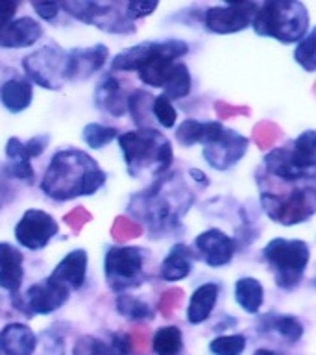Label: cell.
Segmentation results:
<instances>
[{
    "label": "cell",
    "mask_w": 316,
    "mask_h": 355,
    "mask_svg": "<svg viewBox=\"0 0 316 355\" xmlns=\"http://www.w3.org/2000/svg\"><path fill=\"white\" fill-rule=\"evenodd\" d=\"M193 202V193L185 187L177 174H172L157 178L152 187L133 194L128 211L137 220L146 224L152 239H161L182 227V218L187 215Z\"/></svg>",
    "instance_id": "obj_1"
},
{
    "label": "cell",
    "mask_w": 316,
    "mask_h": 355,
    "mask_svg": "<svg viewBox=\"0 0 316 355\" xmlns=\"http://www.w3.org/2000/svg\"><path fill=\"white\" fill-rule=\"evenodd\" d=\"M107 174L98 161L87 152L78 148H65L55 152L49 168L44 172L41 189L58 202H69L78 196H91L104 187Z\"/></svg>",
    "instance_id": "obj_2"
},
{
    "label": "cell",
    "mask_w": 316,
    "mask_h": 355,
    "mask_svg": "<svg viewBox=\"0 0 316 355\" xmlns=\"http://www.w3.org/2000/svg\"><path fill=\"white\" fill-rule=\"evenodd\" d=\"M188 52V44L182 39H163L135 44L111 60V71L137 72L141 82L148 87H163L177 58Z\"/></svg>",
    "instance_id": "obj_3"
},
{
    "label": "cell",
    "mask_w": 316,
    "mask_h": 355,
    "mask_svg": "<svg viewBox=\"0 0 316 355\" xmlns=\"http://www.w3.org/2000/svg\"><path fill=\"white\" fill-rule=\"evenodd\" d=\"M116 139L121 144L128 174L135 180L139 178L157 180L165 176V172L170 168L174 159L170 141L154 128L119 133Z\"/></svg>",
    "instance_id": "obj_4"
},
{
    "label": "cell",
    "mask_w": 316,
    "mask_h": 355,
    "mask_svg": "<svg viewBox=\"0 0 316 355\" xmlns=\"http://www.w3.org/2000/svg\"><path fill=\"white\" fill-rule=\"evenodd\" d=\"M309 11L296 0H266L255 11L254 32L283 44L299 43L309 32Z\"/></svg>",
    "instance_id": "obj_5"
},
{
    "label": "cell",
    "mask_w": 316,
    "mask_h": 355,
    "mask_svg": "<svg viewBox=\"0 0 316 355\" xmlns=\"http://www.w3.org/2000/svg\"><path fill=\"white\" fill-rule=\"evenodd\" d=\"M268 176L285 183L315 182L316 176V133L307 130L288 146H281L265 155Z\"/></svg>",
    "instance_id": "obj_6"
},
{
    "label": "cell",
    "mask_w": 316,
    "mask_h": 355,
    "mask_svg": "<svg viewBox=\"0 0 316 355\" xmlns=\"http://www.w3.org/2000/svg\"><path fill=\"white\" fill-rule=\"evenodd\" d=\"M263 257L270 266L277 287L283 291H294L304 279L310 259V248L299 239L277 237L266 244Z\"/></svg>",
    "instance_id": "obj_7"
},
{
    "label": "cell",
    "mask_w": 316,
    "mask_h": 355,
    "mask_svg": "<svg viewBox=\"0 0 316 355\" xmlns=\"http://www.w3.org/2000/svg\"><path fill=\"white\" fill-rule=\"evenodd\" d=\"M261 204L272 220L283 226H292L304 222L315 215V182H309L301 187H294L288 196L285 193H270L261 191Z\"/></svg>",
    "instance_id": "obj_8"
},
{
    "label": "cell",
    "mask_w": 316,
    "mask_h": 355,
    "mask_svg": "<svg viewBox=\"0 0 316 355\" xmlns=\"http://www.w3.org/2000/svg\"><path fill=\"white\" fill-rule=\"evenodd\" d=\"M60 10H65L76 21L100 28L102 32L132 35L135 33V22L126 15V2H61Z\"/></svg>",
    "instance_id": "obj_9"
},
{
    "label": "cell",
    "mask_w": 316,
    "mask_h": 355,
    "mask_svg": "<svg viewBox=\"0 0 316 355\" xmlns=\"http://www.w3.org/2000/svg\"><path fill=\"white\" fill-rule=\"evenodd\" d=\"M146 250L135 246H111L105 252V279L115 293L126 294L144 282Z\"/></svg>",
    "instance_id": "obj_10"
},
{
    "label": "cell",
    "mask_w": 316,
    "mask_h": 355,
    "mask_svg": "<svg viewBox=\"0 0 316 355\" xmlns=\"http://www.w3.org/2000/svg\"><path fill=\"white\" fill-rule=\"evenodd\" d=\"M30 82L49 91H60L67 83V50L58 44H44L22 60Z\"/></svg>",
    "instance_id": "obj_11"
},
{
    "label": "cell",
    "mask_w": 316,
    "mask_h": 355,
    "mask_svg": "<svg viewBox=\"0 0 316 355\" xmlns=\"http://www.w3.org/2000/svg\"><path fill=\"white\" fill-rule=\"evenodd\" d=\"M49 143L50 135H35L24 143L17 137L8 139L4 148L6 157H8V163L4 166L6 176L15 178V180H21L28 185H32L35 182V172H33L30 161L43 154Z\"/></svg>",
    "instance_id": "obj_12"
},
{
    "label": "cell",
    "mask_w": 316,
    "mask_h": 355,
    "mask_svg": "<svg viewBox=\"0 0 316 355\" xmlns=\"http://www.w3.org/2000/svg\"><path fill=\"white\" fill-rule=\"evenodd\" d=\"M69 296L71 293L65 287L46 277L43 282L33 283L21 300L13 298V304L19 313H24L28 318H32V316L55 313L69 302Z\"/></svg>",
    "instance_id": "obj_13"
},
{
    "label": "cell",
    "mask_w": 316,
    "mask_h": 355,
    "mask_svg": "<svg viewBox=\"0 0 316 355\" xmlns=\"http://www.w3.org/2000/svg\"><path fill=\"white\" fill-rule=\"evenodd\" d=\"M257 2H229L226 6H213L204 13V24L211 33L229 35L243 32L244 28L252 26Z\"/></svg>",
    "instance_id": "obj_14"
},
{
    "label": "cell",
    "mask_w": 316,
    "mask_h": 355,
    "mask_svg": "<svg viewBox=\"0 0 316 355\" xmlns=\"http://www.w3.org/2000/svg\"><path fill=\"white\" fill-rule=\"evenodd\" d=\"M60 232V224L54 216L41 209H28L15 226L17 243L28 250H43Z\"/></svg>",
    "instance_id": "obj_15"
},
{
    "label": "cell",
    "mask_w": 316,
    "mask_h": 355,
    "mask_svg": "<svg viewBox=\"0 0 316 355\" xmlns=\"http://www.w3.org/2000/svg\"><path fill=\"white\" fill-rule=\"evenodd\" d=\"M237 248V241L218 227H211L194 239V257L204 261L211 268H220L231 263Z\"/></svg>",
    "instance_id": "obj_16"
},
{
    "label": "cell",
    "mask_w": 316,
    "mask_h": 355,
    "mask_svg": "<svg viewBox=\"0 0 316 355\" xmlns=\"http://www.w3.org/2000/svg\"><path fill=\"white\" fill-rule=\"evenodd\" d=\"M248 150V139L235 130H224L213 143L204 144V159L216 171H227L243 159Z\"/></svg>",
    "instance_id": "obj_17"
},
{
    "label": "cell",
    "mask_w": 316,
    "mask_h": 355,
    "mask_svg": "<svg viewBox=\"0 0 316 355\" xmlns=\"http://www.w3.org/2000/svg\"><path fill=\"white\" fill-rule=\"evenodd\" d=\"M107 58L105 44L67 50V82H85L105 65Z\"/></svg>",
    "instance_id": "obj_18"
},
{
    "label": "cell",
    "mask_w": 316,
    "mask_h": 355,
    "mask_svg": "<svg viewBox=\"0 0 316 355\" xmlns=\"http://www.w3.org/2000/svg\"><path fill=\"white\" fill-rule=\"evenodd\" d=\"M8 72L10 74L0 80V102L10 113H22L33 100L32 82L11 69Z\"/></svg>",
    "instance_id": "obj_19"
},
{
    "label": "cell",
    "mask_w": 316,
    "mask_h": 355,
    "mask_svg": "<svg viewBox=\"0 0 316 355\" xmlns=\"http://www.w3.org/2000/svg\"><path fill=\"white\" fill-rule=\"evenodd\" d=\"M87 276V252L85 250H72L71 254H67L60 261V265L55 266L50 279L60 283L61 287H65L69 293L78 291L83 287Z\"/></svg>",
    "instance_id": "obj_20"
},
{
    "label": "cell",
    "mask_w": 316,
    "mask_h": 355,
    "mask_svg": "<svg viewBox=\"0 0 316 355\" xmlns=\"http://www.w3.org/2000/svg\"><path fill=\"white\" fill-rule=\"evenodd\" d=\"M24 255L10 243H0V288L13 296H19L24 279Z\"/></svg>",
    "instance_id": "obj_21"
},
{
    "label": "cell",
    "mask_w": 316,
    "mask_h": 355,
    "mask_svg": "<svg viewBox=\"0 0 316 355\" xmlns=\"http://www.w3.org/2000/svg\"><path fill=\"white\" fill-rule=\"evenodd\" d=\"M43 37L41 22L32 17L13 19L8 26L0 32V46L2 49H26Z\"/></svg>",
    "instance_id": "obj_22"
},
{
    "label": "cell",
    "mask_w": 316,
    "mask_h": 355,
    "mask_svg": "<svg viewBox=\"0 0 316 355\" xmlns=\"http://www.w3.org/2000/svg\"><path fill=\"white\" fill-rule=\"evenodd\" d=\"M37 337L30 326L13 322L0 331V352L4 355H33Z\"/></svg>",
    "instance_id": "obj_23"
},
{
    "label": "cell",
    "mask_w": 316,
    "mask_h": 355,
    "mask_svg": "<svg viewBox=\"0 0 316 355\" xmlns=\"http://www.w3.org/2000/svg\"><path fill=\"white\" fill-rule=\"evenodd\" d=\"M226 126L218 121H194V119H187L183 121L176 130L177 143L182 146H193V144H207L213 143L215 139H218L224 133Z\"/></svg>",
    "instance_id": "obj_24"
},
{
    "label": "cell",
    "mask_w": 316,
    "mask_h": 355,
    "mask_svg": "<svg viewBox=\"0 0 316 355\" xmlns=\"http://www.w3.org/2000/svg\"><path fill=\"white\" fill-rule=\"evenodd\" d=\"M126 100L121 82L113 74H107L100 80L94 89V104L96 107L113 116H122L126 113Z\"/></svg>",
    "instance_id": "obj_25"
},
{
    "label": "cell",
    "mask_w": 316,
    "mask_h": 355,
    "mask_svg": "<svg viewBox=\"0 0 316 355\" xmlns=\"http://www.w3.org/2000/svg\"><path fill=\"white\" fill-rule=\"evenodd\" d=\"M218 294H220V285L215 282L204 283L200 285L191 296L187 307V320L188 324H204L211 316L213 309H215L216 302H218Z\"/></svg>",
    "instance_id": "obj_26"
},
{
    "label": "cell",
    "mask_w": 316,
    "mask_h": 355,
    "mask_svg": "<svg viewBox=\"0 0 316 355\" xmlns=\"http://www.w3.org/2000/svg\"><path fill=\"white\" fill-rule=\"evenodd\" d=\"M257 331L261 333H277L287 343L296 344L304 337V322L292 315H279V313H268L259 318Z\"/></svg>",
    "instance_id": "obj_27"
},
{
    "label": "cell",
    "mask_w": 316,
    "mask_h": 355,
    "mask_svg": "<svg viewBox=\"0 0 316 355\" xmlns=\"http://www.w3.org/2000/svg\"><path fill=\"white\" fill-rule=\"evenodd\" d=\"M194 252L188 248L187 244H174L161 263V277L165 282H179L183 277H187L193 270Z\"/></svg>",
    "instance_id": "obj_28"
},
{
    "label": "cell",
    "mask_w": 316,
    "mask_h": 355,
    "mask_svg": "<svg viewBox=\"0 0 316 355\" xmlns=\"http://www.w3.org/2000/svg\"><path fill=\"white\" fill-rule=\"evenodd\" d=\"M235 302L244 313L257 315L263 307V302H265V288H263L259 279L249 276L240 277L235 283Z\"/></svg>",
    "instance_id": "obj_29"
},
{
    "label": "cell",
    "mask_w": 316,
    "mask_h": 355,
    "mask_svg": "<svg viewBox=\"0 0 316 355\" xmlns=\"http://www.w3.org/2000/svg\"><path fill=\"white\" fill-rule=\"evenodd\" d=\"M191 87H193V78H191L188 67L176 61V65L172 67L170 74L163 85V94L172 102V100L185 98L191 93Z\"/></svg>",
    "instance_id": "obj_30"
},
{
    "label": "cell",
    "mask_w": 316,
    "mask_h": 355,
    "mask_svg": "<svg viewBox=\"0 0 316 355\" xmlns=\"http://www.w3.org/2000/svg\"><path fill=\"white\" fill-rule=\"evenodd\" d=\"M155 355H179L183 349V333L177 326H163L152 337Z\"/></svg>",
    "instance_id": "obj_31"
},
{
    "label": "cell",
    "mask_w": 316,
    "mask_h": 355,
    "mask_svg": "<svg viewBox=\"0 0 316 355\" xmlns=\"http://www.w3.org/2000/svg\"><path fill=\"white\" fill-rule=\"evenodd\" d=\"M152 102L154 96L148 91H133L126 100V111L133 116V122L137 124L139 130H146L150 126V121H154L152 116Z\"/></svg>",
    "instance_id": "obj_32"
},
{
    "label": "cell",
    "mask_w": 316,
    "mask_h": 355,
    "mask_svg": "<svg viewBox=\"0 0 316 355\" xmlns=\"http://www.w3.org/2000/svg\"><path fill=\"white\" fill-rule=\"evenodd\" d=\"M116 311H119V315L126 316L128 320L133 322L150 320L155 315V311L146 302L135 298V296H130V294H121L116 298Z\"/></svg>",
    "instance_id": "obj_33"
},
{
    "label": "cell",
    "mask_w": 316,
    "mask_h": 355,
    "mask_svg": "<svg viewBox=\"0 0 316 355\" xmlns=\"http://www.w3.org/2000/svg\"><path fill=\"white\" fill-rule=\"evenodd\" d=\"M119 137V130L111 126H102L98 122L85 124L82 130V139L87 146L94 150L104 148L105 144H109L113 139Z\"/></svg>",
    "instance_id": "obj_34"
},
{
    "label": "cell",
    "mask_w": 316,
    "mask_h": 355,
    "mask_svg": "<svg viewBox=\"0 0 316 355\" xmlns=\"http://www.w3.org/2000/svg\"><path fill=\"white\" fill-rule=\"evenodd\" d=\"M72 355H126L122 354L121 349H116L111 343H105L102 338L96 337H82L78 338V343L74 344Z\"/></svg>",
    "instance_id": "obj_35"
},
{
    "label": "cell",
    "mask_w": 316,
    "mask_h": 355,
    "mask_svg": "<svg viewBox=\"0 0 316 355\" xmlns=\"http://www.w3.org/2000/svg\"><path fill=\"white\" fill-rule=\"evenodd\" d=\"M316 32L315 30H309L307 35H305L301 41L298 43L296 50H294V58H296V63H298L304 71L315 72L316 71Z\"/></svg>",
    "instance_id": "obj_36"
},
{
    "label": "cell",
    "mask_w": 316,
    "mask_h": 355,
    "mask_svg": "<svg viewBox=\"0 0 316 355\" xmlns=\"http://www.w3.org/2000/svg\"><path fill=\"white\" fill-rule=\"evenodd\" d=\"M244 335H220L209 343V352L213 355H243L246 349Z\"/></svg>",
    "instance_id": "obj_37"
},
{
    "label": "cell",
    "mask_w": 316,
    "mask_h": 355,
    "mask_svg": "<svg viewBox=\"0 0 316 355\" xmlns=\"http://www.w3.org/2000/svg\"><path fill=\"white\" fill-rule=\"evenodd\" d=\"M152 116H155V122H157L161 128L170 130V128L176 126L177 111L165 94H159V96H155L154 102H152Z\"/></svg>",
    "instance_id": "obj_38"
},
{
    "label": "cell",
    "mask_w": 316,
    "mask_h": 355,
    "mask_svg": "<svg viewBox=\"0 0 316 355\" xmlns=\"http://www.w3.org/2000/svg\"><path fill=\"white\" fill-rule=\"evenodd\" d=\"M159 2H139V0H133V2H126V15L132 22H135L137 19H144V17L152 15L155 10H157Z\"/></svg>",
    "instance_id": "obj_39"
},
{
    "label": "cell",
    "mask_w": 316,
    "mask_h": 355,
    "mask_svg": "<svg viewBox=\"0 0 316 355\" xmlns=\"http://www.w3.org/2000/svg\"><path fill=\"white\" fill-rule=\"evenodd\" d=\"M32 8L43 21H55L60 15V2H32Z\"/></svg>",
    "instance_id": "obj_40"
},
{
    "label": "cell",
    "mask_w": 316,
    "mask_h": 355,
    "mask_svg": "<svg viewBox=\"0 0 316 355\" xmlns=\"http://www.w3.org/2000/svg\"><path fill=\"white\" fill-rule=\"evenodd\" d=\"M19 10V2L15 0H0V32L4 30Z\"/></svg>",
    "instance_id": "obj_41"
},
{
    "label": "cell",
    "mask_w": 316,
    "mask_h": 355,
    "mask_svg": "<svg viewBox=\"0 0 316 355\" xmlns=\"http://www.w3.org/2000/svg\"><path fill=\"white\" fill-rule=\"evenodd\" d=\"M188 174L194 178V182H200L202 185H204V187H207V185H209V180H207V176H205L202 171H198V168H191V171H188Z\"/></svg>",
    "instance_id": "obj_42"
},
{
    "label": "cell",
    "mask_w": 316,
    "mask_h": 355,
    "mask_svg": "<svg viewBox=\"0 0 316 355\" xmlns=\"http://www.w3.org/2000/svg\"><path fill=\"white\" fill-rule=\"evenodd\" d=\"M254 355H283V354H279V352H274V349H268V348H259V349H255Z\"/></svg>",
    "instance_id": "obj_43"
}]
</instances>
